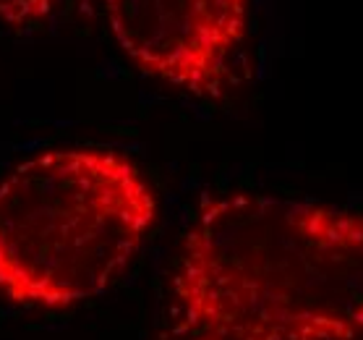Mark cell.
<instances>
[{"instance_id": "obj_2", "label": "cell", "mask_w": 363, "mask_h": 340, "mask_svg": "<svg viewBox=\"0 0 363 340\" xmlns=\"http://www.w3.org/2000/svg\"><path fill=\"white\" fill-rule=\"evenodd\" d=\"M157 197L128 154L53 147L0 178V293L71 309L105 293L144 246Z\"/></svg>"}, {"instance_id": "obj_1", "label": "cell", "mask_w": 363, "mask_h": 340, "mask_svg": "<svg viewBox=\"0 0 363 340\" xmlns=\"http://www.w3.org/2000/svg\"><path fill=\"white\" fill-rule=\"evenodd\" d=\"M159 340H363V212L204 199L178 241Z\"/></svg>"}, {"instance_id": "obj_4", "label": "cell", "mask_w": 363, "mask_h": 340, "mask_svg": "<svg viewBox=\"0 0 363 340\" xmlns=\"http://www.w3.org/2000/svg\"><path fill=\"white\" fill-rule=\"evenodd\" d=\"M66 0H0V21L16 32L39 29L53 18Z\"/></svg>"}, {"instance_id": "obj_3", "label": "cell", "mask_w": 363, "mask_h": 340, "mask_svg": "<svg viewBox=\"0 0 363 340\" xmlns=\"http://www.w3.org/2000/svg\"><path fill=\"white\" fill-rule=\"evenodd\" d=\"M113 42L141 74L196 100L235 84L248 0H102Z\"/></svg>"}]
</instances>
